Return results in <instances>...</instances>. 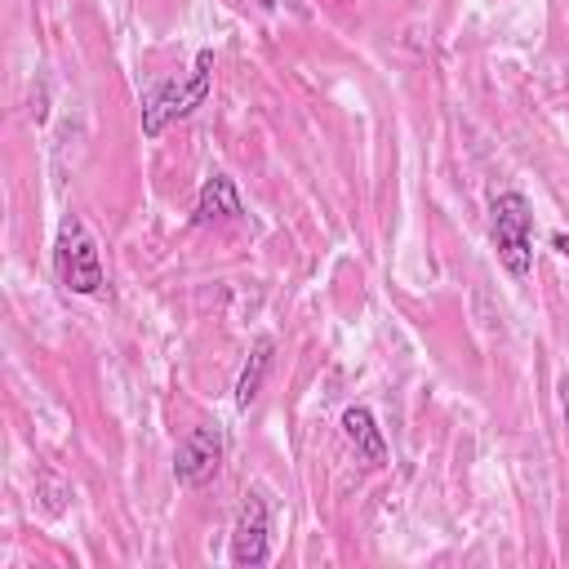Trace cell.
Returning <instances> with one entry per match:
<instances>
[{
  "instance_id": "obj_1",
  "label": "cell",
  "mask_w": 569,
  "mask_h": 569,
  "mask_svg": "<svg viewBox=\"0 0 569 569\" xmlns=\"http://www.w3.org/2000/svg\"><path fill=\"white\" fill-rule=\"evenodd\" d=\"M209 76H213V53L200 49V53H196V67H191L187 80H164V84L142 102V133L156 138V133H164L169 120L191 116V111L209 98Z\"/></svg>"
},
{
  "instance_id": "obj_2",
  "label": "cell",
  "mask_w": 569,
  "mask_h": 569,
  "mask_svg": "<svg viewBox=\"0 0 569 569\" xmlns=\"http://www.w3.org/2000/svg\"><path fill=\"white\" fill-rule=\"evenodd\" d=\"M489 227H493V244L498 258L511 276H529L533 267V209L520 191H502L489 204Z\"/></svg>"
},
{
  "instance_id": "obj_3",
  "label": "cell",
  "mask_w": 569,
  "mask_h": 569,
  "mask_svg": "<svg viewBox=\"0 0 569 569\" xmlns=\"http://www.w3.org/2000/svg\"><path fill=\"white\" fill-rule=\"evenodd\" d=\"M53 271L62 280V289L71 293H98L102 289V258L93 236L84 231V222L76 213L62 218L58 227V244H53Z\"/></svg>"
},
{
  "instance_id": "obj_4",
  "label": "cell",
  "mask_w": 569,
  "mask_h": 569,
  "mask_svg": "<svg viewBox=\"0 0 569 569\" xmlns=\"http://www.w3.org/2000/svg\"><path fill=\"white\" fill-rule=\"evenodd\" d=\"M222 449H227L222 445V427H213V422L191 427L178 440V449H173V476H178V485H187V489L209 485L218 476V467H222Z\"/></svg>"
},
{
  "instance_id": "obj_5",
  "label": "cell",
  "mask_w": 569,
  "mask_h": 569,
  "mask_svg": "<svg viewBox=\"0 0 569 569\" xmlns=\"http://www.w3.org/2000/svg\"><path fill=\"white\" fill-rule=\"evenodd\" d=\"M231 560L244 569L267 565V502H262V493H249L240 502V516L231 529Z\"/></svg>"
},
{
  "instance_id": "obj_6",
  "label": "cell",
  "mask_w": 569,
  "mask_h": 569,
  "mask_svg": "<svg viewBox=\"0 0 569 569\" xmlns=\"http://www.w3.org/2000/svg\"><path fill=\"white\" fill-rule=\"evenodd\" d=\"M342 436L351 440V449H356L360 462H369V467H382L387 462V440H382V431H378V422H373V413L365 405H351L342 413Z\"/></svg>"
},
{
  "instance_id": "obj_7",
  "label": "cell",
  "mask_w": 569,
  "mask_h": 569,
  "mask_svg": "<svg viewBox=\"0 0 569 569\" xmlns=\"http://www.w3.org/2000/svg\"><path fill=\"white\" fill-rule=\"evenodd\" d=\"M244 213V204H240V191H236V182L227 178V173H213L204 187H200V200H196V218L204 222V227H213V222H236Z\"/></svg>"
},
{
  "instance_id": "obj_8",
  "label": "cell",
  "mask_w": 569,
  "mask_h": 569,
  "mask_svg": "<svg viewBox=\"0 0 569 569\" xmlns=\"http://www.w3.org/2000/svg\"><path fill=\"white\" fill-rule=\"evenodd\" d=\"M267 365H271V338H258L253 351H249V360H244V369H240V382H236V405H240V409H249L253 396L262 391Z\"/></svg>"
},
{
  "instance_id": "obj_9",
  "label": "cell",
  "mask_w": 569,
  "mask_h": 569,
  "mask_svg": "<svg viewBox=\"0 0 569 569\" xmlns=\"http://www.w3.org/2000/svg\"><path fill=\"white\" fill-rule=\"evenodd\" d=\"M560 405H565V440H569V378L560 382Z\"/></svg>"
},
{
  "instance_id": "obj_10",
  "label": "cell",
  "mask_w": 569,
  "mask_h": 569,
  "mask_svg": "<svg viewBox=\"0 0 569 569\" xmlns=\"http://www.w3.org/2000/svg\"><path fill=\"white\" fill-rule=\"evenodd\" d=\"M556 249H560V253H565V262H569V236H565V231L556 236Z\"/></svg>"
}]
</instances>
